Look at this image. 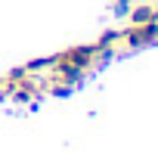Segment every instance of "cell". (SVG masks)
I'll list each match as a JSON object with an SVG mask.
<instances>
[{"instance_id":"1","label":"cell","mask_w":158,"mask_h":152,"mask_svg":"<svg viewBox=\"0 0 158 152\" xmlns=\"http://www.w3.org/2000/svg\"><path fill=\"white\" fill-rule=\"evenodd\" d=\"M121 40L127 47H149L158 40V22H146V25H130L127 31H121Z\"/></svg>"},{"instance_id":"2","label":"cell","mask_w":158,"mask_h":152,"mask_svg":"<svg viewBox=\"0 0 158 152\" xmlns=\"http://www.w3.org/2000/svg\"><path fill=\"white\" fill-rule=\"evenodd\" d=\"M127 13H130V25L158 22V6H155V3H136V6H130Z\"/></svg>"}]
</instances>
